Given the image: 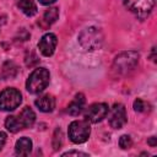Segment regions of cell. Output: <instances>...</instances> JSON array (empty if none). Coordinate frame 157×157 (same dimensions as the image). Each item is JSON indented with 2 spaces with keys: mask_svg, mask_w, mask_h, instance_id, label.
<instances>
[{
  "mask_svg": "<svg viewBox=\"0 0 157 157\" xmlns=\"http://www.w3.org/2000/svg\"><path fill=\"white\" fill-rule=\"evenodd\" d=\"M55 0H39V2L42 4V5H50V4H53Z\"/></svg>",
  "mask_w": 157,
  "mask_h": 157,
  "instance_id": "23",
  "label": "cell"
},
{
  "mask_svg": "<svg viewBox=\"0 0 157 157\" xmlns=\"http://www.w3.org/2000/svg\"><path fill=\"white\" fill-rule=\"evenodd\" d=\"M65 156H88V155L85 152H81V151H67V152L63 153V157H65Z\"/></svg>",
  "mask_w": 157,
  "mask_h": 157,
  "instance_id": "20",
  "label": "cell"
},
{
  "mask_svg": "<svg viewBox=\"0 0 157 157\" xmlns=\"http://www.w3.org/2000/svg\"><path fill=\"white\" fill-rule=\"evenodd\" d=\"M16 153L20 156H28L32 151V141L28 137H21L20 140L16 141L15 145Z\"/></svg>",
  "mask_w": 157,
  "mask_h": 157,
  "instance_id": "13",
  "label": "cell"
},
{
  "mask_svg": "<svg viewBox=\"0 0 157 157\" xmlns=\"http://www.w3.org/2000/svg\"><path fill=\"white\" fill-rule=\"evenodd\" d=\"M49 83V71L44 67L34 69L27 78L26 88L29 93H39L42 92Z\"/></svg>",
  "mask_w": 157,
  "mask_h": 157,
  "instance_id": "1",
  "label": "cell"
},
{
  "mask_svg": "<svg viewBox=\"0 0 157 157\" xmlns=\"http://www.w3.org/2000/svg\"><path fill=\"white\" fill-rule=\"evenodd\" d=\"M17 74V66L15 63L12 61H6L1 70H0V78L1 80H9V78H13Z\"/></svg>",
  "mask_w": 157,
  "mask_h": 157,
  "instance_id": "14",
  "label": "cell"
},
{
  "mask_svg": "<svg viewBox=\"0 0 157 157\" xmlns=\"http://www.w3.org/2000/svg\"><path fill=\"white\" fill-rule=\"evenodd\" d=\"M85 102H86V99H85V96L82 94V93H77L76 96H75V98L71 101V103L69 104V107H67V113L70 114V115H78L81 112H82V109H83V105H85Z\"/></svg>",
  "mask_w": 157,
  "mask_h": 157,
  "instance_id": "11",
  "label": "cell"
},
{
  "mask_svg": "<svg viewBox=\"0 0 157 157\" xmlns=\"http://www.w3.org/2000/svg\"><path fill=\"white\" fill-rule=\"evenodd\" d=\"M119 146L123 148V150H128L132 146V140L129 135H123L120 139H119Z\"/></svg>",
  "mask_w": 157,
  "mask_h": 157,
  "instance_id": "19",
  "label": "cell"
},
{
  "mask_svg": "<svg viewBox=\"0 0 157 157\" xmlns=\"http://www.w3.org/2000/svg\"><path fill=\"white\" fill-rule=\"evenodd\" d=\"M134 109H135V112H139V113H142V112H146V110L148 112L150 110V104L144 102L142 99L137 98L134 102Z\"/></svg>",
  "mask_w": 157,
  "mask_h": 157,
  "instance_id": "18",
  "label": "cell"
},
{
  "mask_svg": "<svg viewBox=\"0 0 157 157\" xmlns=\"http://www.w3.org/2000/svg\"><path fill=\"white\" fill-rule=\"evenodd\" d=\"M78 42L81 47L86 50H96L101 48L103 43V34L97 27H88L83 29L78 36Z\"/></svg>",
  "mask_w": 157,
  "mask_h": 157,
  "instance_id": "2",
  "label": "cell"
},
{
  "mask_svg": "<svg viewBox=\"0 0 157 157\" xmlns=\"http://www.w3.org/2000/svg\"><path fill=\"white\" fill-rule=\"evenodd\" d=\"M90 124L87 120H75L69 125V137L74 144H82L90 137Z\"/></svg>",
  "mask_w": 157,
  "mask_h": 157,
  "instance_id": "4",
  "label": "cell"
},
{
  "mask_svg": "<svg viewBox=\"0 0 157 157\" xmlns=\"http://www.w3.org/2000/svg\"><path fill=\"white\" fill-rule=\"evenodd\" d=\"M34 103H36L37 108L44 113H49L55 108V99L50 94H44V96L37 98Z\"/></svg>",
  "mask_w": 157,
  "mask_h": 157,
  "instance_id": "10",
  "label": "cell"
},
{
  "mask_svg": "<svg viewBox=\"0 0 157 157\" xmlns=\"http://www.w3.org/2000/svg\"><path fill=\"white\" fill-rule=\"evenodd\" d=\"M21 102L22 96L16 88H5L0 92V110H13L21 104Z\"/></svg>",
  "mask_w": 157,
  "mask_h": 157,
  "instance_id": "5",
  "label": "cell"
},
{
  "mask_svg": "<svg viewBox=\"0 0 157 157\" xmlns=\"http://www.w3.org/2000/svg\"><path fill=\"white\" fill-rule=\"evenodd\" d=\"M5 142H6V135H5V132L0 131V150L4 147Z\"/></svg>",
  "mask_w": 157,
  "mask_h": 157,
  "instance_id": "21",
  "label": "cell"
},
{
  "mask_svg": "<svg viewBox=\"0 0 157 157\" xmlns=\"http://www.w3.org/2000/svg\"><path fill=\"white\" fill-rule=\"evenodd\" d=\"M109 124L114 129H120L125 125L126 123V110L125 107L120 103H117L112 107L110 113H109Z\"/></svg>",
  "mask_w": 157,
  "mask_h": 157,
  "instance_id": "8",
  "label": "cell"
},
{
  "mask_svg": "<svg viewBox=\"0 0 157 157\" xmlns=\"http://www.w3.org/2000/svg\"><path fill=\"white\" fill-rule=\"evenodd\" d=\"M123 2L125 7L139 18L147 17L155 6V0H123Z\"/></svg>",
  "mask_w": 157,
  "mask_h": 157,
  "instance_id": "6",
  "label": "cell"
},
{
  "mask_svg": "<svg viewBox=\"0 0 157 157\" xmlns=\"http://www.w3.org/2000/svg\"><path fill=\"white\" fill-rule=\"evenodd\" d=\"M5 126H6V129H7L9 131H11V132H17V131H20V130L23 129L22 125H21V123H20V120H18V118L15 117V115H10V117L6 118V120H5Z\"/></svg>",
  "mask_w": 157,
  "mask_h": 157,
  "instance_id": "17",
  "label": "cell"
},
{
  "mask_svg": "<svg viewBox=\"0 0 157 157\" xmlns=\"http://www.w3.org/2000/svg\"><path fill=\"white\" fill-rule=\"evenodd\" d=\"M17 5L26 16H33L37 13V6L33 0H20Z\"/></svg>",
  "mask_w": 157,
  "mask_h": 157,
  "instance_id": "16",
  "label": "cell"
},
{
  "mask_svg": "<svg viewBox=\"0 0 157 157\" xmlns=\"http://www.w3.org/2000/svg\"><path fill=\"white\" fill-rule=\"evenodd\" d=\"M56 43H58V39L54 33H45L38 43V49L44 56H50L55 50Z\"/></svg>",
  "mask_w": 157,
  "mask_h": 157,
  "instance_id": "9",
  "label": "cell"
},
{
  "mask_svg": "<svg viewBox=\"0 0 157 157\" xmlns=\"http://www.w3.org/2000/svg\"><path fill=\"white\" fill-rule=\"evenodd\" d=\"M58 17H59V10L56 7H50L44 12L42 21H40V25L43 27H49L50 25H53L58 20Z\"/></svg>",
  "mask_w": 157,
  "mask_h": 157,
  "instance_id": "15",
  "label": "cell"
},
{
  "mask_svg": "<svg viewBox=\"0 0 157 157\" xmlns=\"http://www.w3.org/2000/svg\"><path fill=\"white\" fill-rule=\"evenodd\" d=\"M17 118H18V120H20L22 128L26 129V128H31V126L34 124L36 114H34V112H33L29 107H25V108L21 110V113H20V115H18Z\"/></svg>",
  "mask_w": 157,
  "mask_h": 157,
  "instance_id": "12",
  "label": "cell"
},
{
  "mask_svg": "<svg viewBox=\"0 0 157 157\" xmlns=\"http://www.w3.org/2000/svg\"><path fill=\"white\" fill-rule=\"evenodd\" d=\"M137 63H139V53L137 52H135V50L124 52L115 56L114 69L120 74H125V72L132 70Z\"/></svg>",
  "mask_w": 157,
  "mask_h": 157,
  "instance_id": "3",
  "label": "cell"
},
{
  "mask_svg": "<svg viewBox=\"0 0 157 157\" xmlns=\"http://www.w3.org/2000/svg\"><path fill=\"white\" fill-rule=\"evenodd\" d=\"M107 114L108 105L105 103H93L87 108L85 113V120L90 123H99L105 118Z\"/></svg>",
  "mask_w": 157,
  "mask_h": 157,
  "instance_id": "7",
  "label": "cell"
},
{
  "mask_svg": "<svg viewBox=\"0 0 157 157\" xmlns=\"http://www.w3.org/2000/svg\"><path fill=\"white\" fill-rule=\"evenodd\" d=\"M156 139H157L156 136H151V139H148V141H147V142H148V145H151L152 147H155V146H156V144H157Z\"/></svg>",
  "mask_w": 157,
  "mask_h": 157,
  "instance_id": "22",
  "label": "cell"
}]
</instances>
